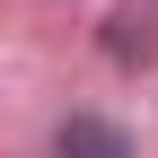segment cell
I'll use <instances>...</instances> for the list:
<instances>
[{"instance_id": "1", "label": "cell", "mask_w": 158, "mask_h": 158, "mask_svg": "<svg viewBox=\"0 0 158 158\" xmlns=\"http://www.w3.org/2000/svg\"><path fill=\"white\" fill-rule=\"evenodd\" d=\"M53 158H132V141L106 123V114H70V123L53 132Z\"/></svg>"}]
</instances>
